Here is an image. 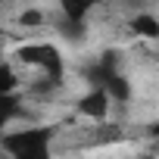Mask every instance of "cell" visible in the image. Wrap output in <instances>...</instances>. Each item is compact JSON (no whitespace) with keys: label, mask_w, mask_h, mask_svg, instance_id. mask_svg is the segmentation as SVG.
<instances>
[{"label":"cell","mask_w":159,"mask_h":159,"mask_svg":"<svg viewBox=\"0 0 159 159\" xmlns=\"http://www.w3.org/2000/svg\"><path fill=\"white\" fill-rule=\"evenodd\" d=\"M131 28H134L137 34H143V38H159V22H156L153 16H134Z\"/></svg>","instance_id":"obj_6"},{"label":"cell","mask_w":159,"mask_h":159,"mask_svg":"<svg viewBox=\"0 0 159 159\" xmlns=\"http://www.w3.org/2000/svg\"><path fill=\"white\" fill-rule=\"evenodd\" d=\"M44 22V16H41V10H25L22 13V25H28V28H34V25H41Z\"/></svg>","instance_id":"obj_9"},{"label":"cell","mask_w":159,"mask_h":159,"mask_svg":"<svg viewBox=\"0 0 159 159\" xmlns=\"http://www.w3.org/2000/svg\"><path fill=\"white\" fill-rule=\"evenodd\" d=\"M50 143H53V128L47 125L19 128L0 137V147L7 150L10 159H50Z\"/></svg>","instance_id":"obj_1"},{"label":"cell","mask_w":159,"mask_h":159,"mask_svg":"<svg viewBox=\"0 0 159 159\" xmlns=\"http://www.w3.org/2000/svg\"><path fill=\"white\" fill-rule=\"evenodd\" d=\"M16 116H19V97L16 94H0V137L7 134V125Z\"/></svg>","instance_id":"obj_5"},{"label":"cell","mask_w":159,"mask_h":159,"mask_svg":"<svg viewBox=\"0 0 159 159\" xmlns=\"http://www.w3.org/2000/svg\"><path fill=\"white\" fill-rule=\"evenodd\" d=\"M59 31H62L69 41H81V38H84V25H72V22H62V25H59Z\"/></svg>","instance_id":"obj_8"},{"label":"cell","mask_w":159,"mask_h":159,"mask_svg":"<svg viewBox=\"0 0 159 159\" xmlns=\"http://www.w3.org/2000/svg\"><path fill=\"white\" fill-rule=\"evenodd\" d=\"M19 59L28 62V66H41L47 72V84L56 88L62 81L66 66H62V56H59V50L53 44H22L19 47Z\"/></svg>","instance_id":"obj_2"},{"label":"cell","mask_w":159,"mask_h":159,"mask_svg":"<svg viewBox=\"0 0 159 159\" xmlns=\"http://www.w3.org/2000/svg\"><path fill=\"white\" fill-rule=\"evenodd\" d=\"M59 13H62V22H72V25H84V16L91 13V3L84 0H62L59 3Z\"/></svg>","instance_id":"obj_4"},{"label":"cell","mask_w":159,"mask_h":159,"mask_svg":"<svg viewBox=\"0 0 159 159\" xmlns=\"http://www.w3.org/2000/svg\"><path fill=\"white\" fill-rule=\"evenodd\" d=\"M16 84H19L16 72H13L7 62H0V94H13V91H16Z\"/></svg>","instance_id":"obj_7"},{"label":"cell","mask_w":159,"mask_h":159,"mask_svg":"<svg viewBox=\"0 0 159 159\" xmlns=\"http://www.w3.org/2000/svg\"><path fill=\"white\" fill-rule=\"evenodd\" d=\"M78 109H81L84 116H91V119H106V112H109V97H106L100 88H91L81 100H78Z\"/></svg>","instance_id":"obj_3"}]
</instances>
